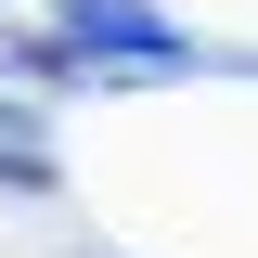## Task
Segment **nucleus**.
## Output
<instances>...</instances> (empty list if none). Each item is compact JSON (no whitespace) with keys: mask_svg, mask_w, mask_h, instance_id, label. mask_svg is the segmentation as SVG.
I'll list each match as a JSON object with an SVG mask.
<instances>
[{"mask_svg":"<svg viewBox=\"0 0 258 258\" xmlns=\"http://www.w3.org/2000/svg\"><path fill=\"white\" fill-rule=\"evenodd\" d=\"M52 52H155V64H181V39H168V26H142V13H64V26H52Z\"/></svg>","mask_w":258,"mask_h":258,"instance_id":"obj_1","label":"nucleus"}]
</instances>
